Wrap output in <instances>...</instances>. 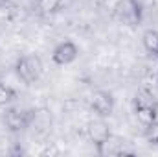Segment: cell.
<instances>
[{
    "instance_id": "cell-1",
    "label": "cell",
    "mask_w": 158,
    "mask_h": 157,
    "mask_svg": "<svg viewBox=\"0 0 158 157\" xmlns=\"http://www.w3.org/2000/svg\"><path fill=\"white\" fill-rule=\"evenodd\" d=\"M42 59L35 54H26V56H20L17 59V65H15V70L19 74V78L22 79L26 85H31L35 83L37 79L42 76Z\"/></svg>"
},
{
    "instance_id": "cell-2",
    "label": "cell",
    "mask_w": 158,
    "mask_h": 157,
    "mask_svg": "<svg viewBox=\"0 0 158 157\" xmlns=\"http://www.w3.org/2000/svg\"><path fill=\"white\" fill-rule=\"evenodd\" d=\"M142 17H143V9L138 0H118L114 6V19L121 24L136 26L142 22Z\"/></svg>"
},
{
    "instance_id": "cell-3",
    "label": "cell",
    "mask_w": 158,
    "mask_h": 157,
    "mask_svg": "<svg viewBox=\"0 0 158 157\" xmlns=\"http://www.w3.org/2000/svg\"><path fill=\"white\" fill-rule=\"evenodd\" d=\"M35 109H7L4 115V122L11 131H24L31 128Z\"/></svg>"
},
{
    "instance_id": "cell-4",
    "label": "cell",
    "mask_w": 158,
    "mask_h": 157,
    "mask_svg": "<svg viewBox=\"0 0 158 157\" xmlns=\"http://www.w3.org/2000/svg\"><path fill=\"white\" fill-rule=\"evenodd\" d=\"M90 107L101 118H107L114 113V98L107 91H96L90 98Z\"/></svg>"
},
{
    "instance_id": "cell-5",
    "label": "cell",
    "mask_w": 158,
    "mask_h": 157,
    "mask_svg": "<svg viewBox=\"0 0 158 157\" xmlns=\"http://www.w3.org/2000/svg\"><path fill=\"white\" fill-rule=\"evenodd\" d=\"M77 54H79L77 46H76L72 41H63V43H59V44L53 48V52H52V61H53L55 65H70L72 61H76Z\"/></svg>"
},
{
    "instance_id": "cell-6",
    "label": "cell",
    "mask_w": 158,
    "mask_h": 157,
    "mask_svg": "<svg viewBox=\"0 0 158 157\" xmlns=\"http://www.w3.org/2000/svg\"><path fill=\"white\" fill-rule=\"evenodd\" d=\"M86 133H88V139H90L96 146H99L101 142H105V141L112 135V133H110V129H109V124H107L101 117L98 118V120L88 122Z\"/></svg>"
},
{
    "instance_id": "cell-7",
    "label": "cell",
    "mask_w": 158,
    "mask_h": 157,
    "mask_svg": "<svg viewBox=\"0 0 158 157\" xmlns=\"http://www.w3.org/2000/svg\"><path fill=\"white\" fill-rule=\"evenodd\" d=\"M98 148V154L99 155H121V154H131L129 150H125V142H121L116 137H109L105 142H101Z\"/></svg>"
},
{
    "instance_id": "cell-8",
    "label": "cell",
    "mask_w": 158,
    "mask_h": 157,
    "mask_svg": "<svg viewBox=\"0 0 158 157\" xmlns=\"http://www.w3.org/2000/svg\"><path fill=\"white\" fill-rule=\"evenodd\" d=\"M136 117H138V122L145 128L149 124H153L158 118V107L155 105H143V107H136Z\"/></svg>"
},
{
    "instance_id": "cell-9",
    "label": "cell",
    "mask_w": 158,
    "mask_h": 157,
    "mask_svg": "<svg viewBox=\"0 0 158 157\" xmlns=\"http://www.w3.org/2000/svg\"><path fill=\"white\" fill-rule=\"evenodd\" d=\"M31 126H37L40 131L46 129V128H50L52 126V115H50V111H46V109H35Z\"/></svg>"
},
{
    "instance_id": "cell-10",
    "label": "cell",
    "mask_w": 158,
    "mask_h": 157,
    "mask_svg": "<svg viewBox=\"0 0 158 157\" xmlns=\"http://www.w3.org/2000/svg\"><path fill=\"white\" fill-rule=\"evenodd\" d=\"M143 46H145V50L149 52V54H158V32L156 30H147V32H143Z\"/></svg>"
},
{
    "instance_id": "cell-11",
    "label": "cell",
    "mask_w": 158,
    "mask_h": 157,
    "mask_svg": "<svg viewBox=\"0 0 158 157\" xmlns=\"http://www.w3.org/2000/svg\"><path fill=\"white\" fill-rule=\"evenodd\" d=\"M61 4H63V0H37L35 2L39 13H42V15H53L55 11H59Z\"/></svg>"
},
{
    "instance_id": "cell-12",
    "label": "cell",
    "mask_w": 158,
    "mask_h": 157,
    "mask_svg": "<svg viewBox=\"0 0 158 157\" xmlns=\"http://www.w3.org/2000/svg\"><path fill=\"white\" fill-rule=\"evenodd\" d=\"M143 105H155L158 107V102L149 91H138L136 98H134V107H143Z\"/></svg>"
},
{
    "instance_id": "cell-13",
    "label": "cell",
    "mask_w": 158,
    "mask_h": 157,
    "mask_svg": "<svg viewBox=\"0 0 158 157\" xmlns=\"http://www.w3.org/2000/svg\"><path fill=\"white\" fill-rule=\"evenodd\" d=\"M15 96H17L15 89L0 81V105H6V104H9L11 100H15Z\"/></svg>"
},
{
    "instance_id": "cell-14",
    "label": "cell",
    "mask_w": 158,
    "mask_h": 157,
    "mask_svg": "<svg viewBox=\"0 0 158 157\" xmlns=\"http://www.w3.org/2000/svg\"><path fill=\"white\" fill-rule=\"evenodd\" d=\"M145 139H147V142H151V144H158V118L153 124L145 126Z\"/></svg>"
},
{
    "instance_id": "cell-15",
    "label": "cell",
    "mask_w": 158,
    "mask_h": 157,
    "mask_svg": "<svg viewBox=\"0 0 158 157\" xmlns=\"http://www.w3.org/2000/svg\"><path fill=\"white\" fill-rule=\"evenodd\" d=\"M9 4V0H0V7H6Z\"/></svg>"
},
{
    "instance_id": "cell-16",
    "label": "cell",
    "mask_w": 158,
    "mask_h": 157,
    "mask_svg": "<svg viewBox=\"0 0 158 157\" xmlns=\"http://www.w3.org/2000/svg\"><path fill=\"white\" fill-rule=\"evenodd\" d=\"M33 2H37V0H33Z\"/></svg>"
},
{
    "instance_id": "cell-17",
    "label": "cell",
    "mask_w": 158,
    "mask_h": 157,
    "mask_svg": "<svg viewBox=\"0 0 158 157\" xmlns=\"http://www.w3.org/2000/svg\"><path fill=\"white\" fill-rule=\"evenodd\" d=\"M156 56H158V54H156Z\"/></svg>"
}]
</instances>
